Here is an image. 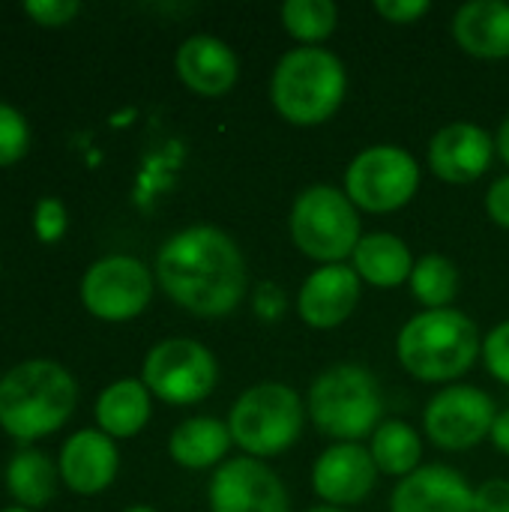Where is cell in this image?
Instances as JSON below:
<instances>
[{
	"label": "cell",
	"instance_id": "1",
	"mask_svg": "<svg viewBox=\"0 0 509 512\" xmlns=\"http://www.w3.org/2000/svg\"><path fill=\"white\" fill-rule=\"evenodd\" d=\"M162 291L198 318L231 315L249 288L240 246L213 225H192L162 243L156 255Z\"/></svg>",
	"mask_w": 509,
	"mask_h": 512
},
{
	"label": "cell",
	"instance_id": "2",
	"mask_svg": "<svg viewBox=\"0 0 509 512\" xmlns=\"http://www.w3.org/2000/svg\"><path fill=\"white\" fill-rule=\"evenodd\" d=\"M75 378L54 360H24L0 378V426L15 441L57 432L75 408Z\"/></svg>",
	"mask_w": 509,
	"mask_h": 512
},
{
	"label": "cell",
	"instance_id": "3",
	"mask_svg": "<svg viewBox=\"0 0 509 512\" xmlns=\"http://www.w3.org/2000/svg\"><path fill=\"white\" fill-rule=\"evenodd\" d=\"M483 339L477 324L459 309H432L414 315L396 339L405 372L417 381L441 384L462 378L480 357Z\"/></svg>",
	"mask_w": 509,
	"mask_h": 512
},
{
	"label": "cell",
	"instance_id": "4",
	"mask_svg": "<svg viewBox=\"0 0 509 512\" xmlns=\"http://www.w3.org/2000/svg\"><path fill=\"white\" fill-rule=\"evenodd\" d=\"M345 87V63L327 48L303 45L279 57L270 78V99L288 123L318 126L339 111Z\"/></svg>",
	"mask_w": 509,
	"mask_h": 512
},
{
	"label": "cell",
	"instance_id": "5",
	"mask_svg": "<svg viewBox=\"0 0 509 512\" xmlns=\"http://www.w3.org/2000/svg\"><path fill=\"white\" fill-rule=\"evenodd\" d=\"M309 414L315 426L324 435L339 438V444H357L360 438L375 435L384 414L378 378L354 363L321 372L309 390Z\"/></svg>",
	"mask_w": 509,
	"mask_h": 512
},
{
	"label": "cell",
	"instance_id": "6",
	"mask_svg": "<svg viewBox=\"0 0 509 512\" xmlns=\"http://www.w3.org/2000/svg\"><path fill=\"white\" fill-rule=\"evenodd\" d=\"M303 402L279 381L249 387L228 414L231 441L252 459H270L297 444L303 432Z\"/></svg>",
	"mask_w": 509,
	"mask_h": 512
},
{
	"label": "cell",
	"instance_id": "7",
	"mask_svg": "<svg viewBox=\"0 0 509 512\" xmlns=\"http://www.w3.org/2000/svg\"><path fill=\"white\" fill-rule=\"evenodd\" d=\"M288 228L297 249L324 267L351 258L363 237L357 207L345 192L327 183H315L294 198Z\"/></svg>",
	"mask_w": 509,
	"mask_h": 512
},
{
	"label": "cell",
	"instance_id": "8",
	"mask_svg": "<svg viewBox=\"0 0 509 512\" xmlns=\"http://www.w3.org/2000/svg\"><path fill=\"white\" fill-rule=\"evenodd\" d=\"M420 186L417 159L393 144H375L357 153L345 171V195L366 213H393L405 207Z\"/></svg>",
	"mask_w": 509,
	"mask_h": 512
},
{
	"label": "cell",
	"instance_id": "9",
	"mask_svg": "<svg viewBox=\"0 0 509 512\" xmlns=\"http://www.w3.org/2000/svg\"><path fill=\"white\" fill-rule=\"evenodd\" d=\"M144 387L168 405H195L219 381L216 357L195 339H165L150 348L141 369Z\"/></svg>",
	"mask_w": 509,
	"mask_h": 512
},
{
	"label": "cell",
	"instance_id": "10",
	"mask_svg": "<svg viewBox=\"0 0 509 512\" xmlns=\"http://www.w3.org/2000/svg\"><path fill=\"white\" fill-rule=\"evenodd\" d=\"M153 297L150 270L132 255H105L81 279V303L102 321H132Z\"/></svg>",
	"mask_w": 509,
	"mask_h": 512
},
{
	"label": "cell",
	"instance_id": "11",
	"mask_svg": "<svg viewBox=\"0 0 509 512\" xmlns=\"http://www.w3.org/2000/svg\"><path fill=\"white\" fill-rule=\"evenodd\" d=\"M495 417H498V408L489 393L477 387L453 384L432 396L423 414V426L435 447L459 453L489 438Z\"/></svg>",
	"mask_w": 509,
	"mask_h": 512
},
{
	"label": "cell",
	"instance_id": "12",
	"mask_svg": "<svg viewBox=\"0 0 509 512\" xmlns=\"http://www.w3.org/2000/svg\"><path fill=\"white\" fill-rule=\"evenodd\" d=\"M207 501L210 512H291L285 483L252 456L222 462L210 480Z\"/></svg>",
	"mask_w": 509,
	"mask_h": 512
},
{
	"label": "cell",
	"instance_id": "13",
	"mask_svg": "<svg viewBox=\"0 0 509 512\" xmlns=\"http://www.w3.org/2000/svg\"><path fill=\"white\" fill-rule=\"evenodd\" d=\"M378 483V465L360 444H336L324 450L312 468V489L327 507L360 504Z\"/></svg>",
	"mask_w": 509,
	"mask_h": 512
},
{
	"label": "cell",
	"instance_id": "14",
	"mask_svg": "<svg viewBox=\"0 0 509 512\" xmlns=\"http://www.w3.org/2000/svg\"><path fill=\"white\" fill-rule=\"evenodd\" d=\"M360 303V276L348 264H327L309 273L300 288L297 312L315 330H333L351 318Z\"/></svg>",
	"mask_w": 509,
	"mask_h": 512
},
{
	"label": "cell",
	"instance_id": "15",
	"mask_svg": "<svg viewBox=\"0 0 509 512\" xmlns=\"http://www.w3.org/2000/svg\"><path fill=\"white\" fill-rule=\"evenodd\" d=\"M495 141L477 123H450L429 141V168L447 183H474L492 165Z\"/></svg>",
	"mask_w": 509,
	"mask_h": 512
},
{
	"label": "cell",
	"instance_id": "16",
	"mask_svg": "<svg viewBox=\"0 0 509 512\" xmlns=\"http://www.w3.org/2000/svg\"><path fill=\"white\" fill-rule=\"evenodd\" d=\"M390 512H474V489L450 465H426L399 480Z\"/></svg>",
	"mask_w": 509,
	"mask_h": 512
},
{
	"label": "cell",
	"instance_id": "17",
	"mask_svg": "<svg viewBox=\"0 0 509 512\" xmlns=\"http://www.w3.org/2000/svg\"><path fill=\"white\" fill-rule=\"evenodd\" d=\"M117 447L102 429H81L66 438L60 450V477L78 495H96L117 477Z\"/></svg>",
	"mask_w": 509,
	"mask_h": 512
},
{
	"label": "cell",
	"instance_id": "18",
	"mask_svg": "<svg viewBox=\"0 0 509 512\" xmlns=\"http://www.w3.org/2000/svg\"><path fill=\"white\" fill-rule=\"evenodd\" d=\"M174 66H177L180 81L192 93L210 96V99L228 93L237 84V72H240L237 54L222 39L207 36V33L189 36L177 48Z\"/></svg>",
	"mask_w": 509,
	"mask_h": 512
},
{
	"label": "cell",
	"instance_id": "19",
	"mask_svg": "<svg viewBox=\"0 0 509 512\" xmlns=\"http://www.w3.org/2000/svg\"><path fill=\"white\" fill-rule=\"evenodd\" d=\"M453 39L471 57H509V3L471 0L459 6V12L453 15Z\"/></svg>",
	"mask_w": 509,
	"mask_h": 512
},
{
	"label": "cell",
	"instance_id": "20",
	"mask_svg": "<svg viewBox=\"0 0 509 512\" xmlns=\"http://www.w3.org/2000/svg\"><path fill=\"white\" fill-rule=\"evenodd\" d=\"M351 261H354L357 276L369 282L372 288H399L402 282L411 279V270L417 264L405 240L387 231L363 234Z\"/></svg>",
	"mask_w": 509,
	"mask_h": 512
},
{
	"label": "cell",
	"instance_id": "21",
	"mask_svg": "<svg viewBox=\"0 0 509 512\" xmlns=\"http://www.w3.org/2000/svg\"><path fill=\"white\" fill-rule=\"evenodd\" d=\"M150 420V390L144 381L120 378L96 399V423L108 438H132Z\"/></svg>",
	"mask_w": 509,
	"mask_h": 512
},
{
	"label": "cell",
	"instance_id": "22",
	"mask_svg": "<svg viewBox=\"0 0 509 512\" xmlns=\"http://www.w3.org/2000/svg\"><path fill=\"white\" fill-rule=\"evenodd\" d=\"M231 432L228 423H219L213 417H192L183 420L168 441V453L177 465L189 471H204L219 465L231 450Z\"/></svg>",
	"mask_w": 509,
	"mask_h": 512
},
{
	"label": "cell",
	"instance_id": "23",
	"mask_svg": "<svg viewBox=\"0 0 509 512\" xmlns=\"http://www.w3.org/2000/svg\"><path fill=\"white\" fill-rule=\"evenodd\" d=\"M60 468L39 450H21L6 465V492L24 510H42L57 492Z\"/></svg>",
	"mask_w": 509,
	"mask_h": 512
},
{
	"label": "cell",
	"instance_id": "24",
	"mask_svg": "<svg viewBox=\"0 0 509 512\" xmlns=\"http://www.w3.org/2000/svg\"><path fill=\"white\" fill-rule=\"evenodd\" d=\"M372 459L378 465L381 474H390V477H408L417 471L420 465V456H423V441L420 435L402 423V420H387L375 429L372 435Z\"/></svg>",
	"mask_w": 509,
	"mask_h": 512
},
{
	"label": "cell",
	"instance_id": "25",
	"mask_svg": "<svg viewBox=\"0 0 509 512\" xmlns=\"http://www.w3.org/2000/svg\"><path fill=\"white\" fill-rule=\"evenodd\" d=\"M411 294L432 309H450V303L459 297V270L444 255H423L411 270Z\"/></svg>",
	"mask_w": 509,
	"mask_h": 512
},
{
	"label": "cell",
	"instance_id": "26",
	"mask_svg": "<svg viewBox=\"0 0 509 512\" xmlns=\"http://www.w3.org/2000/svg\"><path fill=\"white\" fill-rule=\"evenodd\" d=\"M282 24L303 45H318L336 30L339 9L333 0H288L282 3Z\"/></svg>",
	"mask_w": 509,
	"mask_h": 512
},
{
	"label": "cell",
	"instance_id": "27",
	"mask_svg": "<svg viewBox=\"0 0 509 512\" xmlns=\"http://www.w3.org/2000/svg\"><path fill=\"white\" fill-rule=\"evenodd\" d=\"M30 147V126L18 108L0 102V168L18 162Z\"/></svg>",
	"mask_w": 509,
	"mask_h": 512
},
{
	"label": "cell",
	"instance_id": "28",
	"mask_svg": "<svg viewBox=\"0 0 509 512\" xmlns=\"http://www.w3.org/2000/svg\"><path fill=\"white\" fill-rule=\"evenodd\" d=\"M66 225H69V216H66L63 201H57V198H39L36 201V207H33V234L42 243H57L66 234Z\"/></svg>",
	"mask_w": 509,
	"mask_h": 512
},
{
	"label": "cell",
	"instance_id": "29",
	"mask_svg": "<svg viewBox=\"0 0 509 512\" xmlns=\"http://www.w3.org/2000/svg\"><path fill=\"white\" fill-rule=\"evenodd\" d=\"M483 363L492 378L501 384H509V321L498 324L495 330L486 333L483 339Z\"/></svg>",
	"mask_w": 509,
	"mask_h": 512
},
{
	"label": "cell",
	"instance_id": "30",
	"mask_svg": "<svg viewBox=\"0 0 509 512\" xmlns=\"http://www.w3.org/2000/svg\"><path fill=\"white\" fill-rule=\"evenodd\" d=\"M24 12L42 27H63L81 12V3L78 0H27Z\"/></svg>",
	"mask_w": 509,
	"mask_h": 512
},
{
	"label": "cell",
	"instance_id": "31",
	"mask_svg": "<svg viewBox=\"0 0 509 512\" xmlns=\"http://www.w3.org/2000/svg\"><path fill=\"white\" fill-rule=\"evenodd\" d=\"M474 512H509V480H486L474 489Z\"/></svg>",
	"mask_w": 509,
	"mask_h": 512
},
{
	"label": "cell",
	"instance_id": "32",
	"mask_svg": "<svg viewBox=\"0 0 509 512\" xmlns=\"http://www.w3.org/2000/svg\"><path fill=\"white\" fill-rule=\"evenodd\" d=\"M375 12L393 24H414L420 15L429 12V3L426 0H378Z\"/></svg>",
	"mask_w": 509,
	"mask_h": 512
},
{
	"label": "cell",
	"instance_id": "33",
	"mask_svg": "<svg viewBox=\"0 0 509 512\" xmlns=\"http://www.w3.org/2000/svg\"><path fill=\"white\" fill-rule=\"evenodd\" d=\"M486 210L492 216V222H498L501 228L509 231V174L498 177L489 192H486Z\"/></svg>",
	"mask_w": 509,
	"mask_h": 512
},
{
	"label": "cell",
	"instance_id": "34",
	"mask_svg": "<svg viewBox=\"0 0 509 512\" xmlns=\"http://www.w3.org/2000/svg\"><path fill=\"white\" fill-rule=\"evenodd\" d=\"M492 444L504 453V456H509V408L507 411H498V417H495V426H492Z\"/></svg>",
	"mask_w": 509,
	"mask_h": 512
},
{
	"label": "cell",
	"instance_id": "35",
	"mask_svg": "<svg viewBox=\"0 0 509 512\" xmlns=\"http://www.w3.org/2000/svg\"><path fill=\"white\" fill-rule=\"evenodd\" d=\"M495 147H498V153H501V159L509 165V114L507 120L501 123V129H498V138H495Z\"/></svg>",
	"mask_w": 509,
	"mask_h": 512
},
{
	"label": "cell",
	"instance_id": "36",
	"mask_svg": "<svg viewBox=\"0 0 509 512\" xmlns=\"http://www.w3.org/2000/svg\"><path fill=\"white\" fill-rule=\"evenodd\" d=\"M306 512H345L342 507H312V510Z\"/></svg>",
	"mask_w": 509,
	"mask_h": 512
},
{
	"label": "cell",
	"instance_id": "37",
	"mask_svg": "<svg viewBox=\"0 0 509 512\" xmlns=\"http://www.w3.org/2000/svg\"><path fill=\"white\" fill-rule=\"evenodd\" d=\"M123 512H156V510H150V507H129V510H123Z\"/></svg>",
	"mask_w": 509,
	"mask_h": 512
},
{
	"label": "cell",
	"instance_id": "38",
	"mask_svg": "<svg viewBox=\"0 0 509 512\" xmlns=\"http://www.w3.org/2000/svg\"><path fill=\"white\" fill-rule=\"evenodd\" d=\"M0 512H33V510H24V507H6V510Z\"/></svg>",
	"mask_w": 509,
	"mask_h": 512
}]
</instances>
